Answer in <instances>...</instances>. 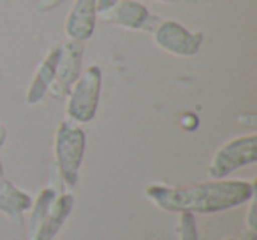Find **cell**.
<instances>
[{
    "mask_svg": "<svg viewBox=\"0 0 257 240\" xmlns=\"http://www.w3.org/2000/svg\"><path fill=\"white\" fill-rule=\"evenodd\" d=\"M55 198H57V194H55V191L51 189V187H46V189H43L39 193L36 203H34L32 215H30V226H29L30 240L34 238L37 229H39L41 224L44 222V219H46L48 212H50V208H51V203L55 201Z\"/></svg>",
    "mask_w": 257,
    "mask_h": 240,
    "instance_id": "12",
    "label": "cell"
},
{
    "mask_svg": "<svg viewBox=\"0 0 257 240\" xmlns=\"http://www.w3.org/2000/svg\"><path fill=\"white\" fill-rule=\"evenodd\" d=\"M224 240H236V238H224Z\"/></svg>",
    "mask_w": 257,
    "mask_h": 240,
    "instance_id": "18",
    "label": "cell"
},
{
    "mask_svg": "<svg viewBox=\"0 0 257 240\" xmlns=\"http://www.w3.org/2000/svg\"><path fill=\"white\" fill-rule=\"evenodd\" d=\"M58 58H60V48H53V50L48 53V57L43 60V64L39 65L36 76L32 79V85H30L29 92H27V101L30 104L39 103L44 97V94L48 92L50 85L53 83L55 71H57Z\"/></svg>",
    "mask_w": 257,
    "mask_h": 240,
    "instance_id": "10",
    "label": "cell"
},
{
    "mask_svg": "<svg viewBox=\"0 0 257 240\" xmlns=\"http://www.w3.org/2000/svg\"><path fill=\"white\" fill-rule=\"evenodd\" d=\"M97 0H76L65 22V34L71 41L88 39L95 29Z\"/></svg>",
    "mask_w": 257,
    "mask_h": 240,
    "instance_id": "8",
    "label": "cell"
},
{
    "mask_svg": "<svg viewBox=\"0 0 257 240\" xmlns=\"http://www.w3.org/2000/svg\"><path fill=\"white\" fill-rule=\"evenodd\" d=\"M32 207V198L20 191L8 180H0V212H4L15 222H22V215Z\"/></svg>",
    "mask_w": 257,
    "mask_h": 240,
    "instance_id": "11",
    "label": "cell"
},
{
    "mask_svg": "<svg viewBox=\"0 0 257 240\" xmlns=\"http://www.w3.org/2000/svg\"><path fill=\"white\" fill-rule=\"evenodd\" d=\"M85 154V133L71 122H62L55 134V157L62 179L67 186H76L78 170Z\"/></svg>",
    "mask_w": 257,
    "mask_h": 240,
    "instance_id": "2",
    "label": "cell"
},
{
    "mask_svg": "<svg viewBox=\"0 0 257 240\" xmlns=\"http://www.w3.org/2000/svg\"><path fill=\"white\" fill-rule=\"evenodd\" d=\"M145 193L162 210L211 214L229 210L252 200L255 193V182L218 179L190 187H168L162 184H152Z\"/></svg>",
    "mask_w": 257,
    "mask_h": 240,
    "instance_id": "1",
    "label": "cell"
},
{
    "mask_svg": "<svg viewBox=\"0 0 257 240\" xmlns=\"http://www.w3.org/2000/svg\"><path fill=\"white\" fill-rule=\"evenodd\" d=\"M255 201L252 198V203L248 207V215H246V228L250 233H255Z\"/></svg>",
    "mask_w": 257,
    "mask_h": 240,
    "instance_id": "14",
    "label": "cell"
},
{
    "mask_svg": "<svg viewBox=\"0 0 257 240\" xmlns=\"http://www.w3.org/2000/svg\"><path fill=\"white\" fill-rule=\"evenodd\" d=\"M4 140H6V131H4V127L0 126V145L4 143Z\"/></svg>",
    "mask_w": 257,
    "mask_h": 240,
    "instance_id": "16",
    "label": "cell"
},
{
    "mask_svg": "<svg viewBox=\"0 0 257 240\" xmlns=\"http://www.w3.org/2000/svg\"><path fill=\"white\" fill-rule=\"evenodd\" d=\"M102 85V72L97 65L88 67L69 89L67 115L79 124L90 122L97 111Z\"/></svg>",
    "mask_w": 257,
    "mask_h": 240,
    "instance_id": "3",
    "label": "cell"
},
{
    "mask_svg": "<svg viewBox=\"0 0 257 240\" xmlns=\"http://www.w3.org/2000/svg\"><path fill=\"white\" fill-rule=\"evenodd\" d=\"M257 161V136L255 134H245L236 136L231 141H225L211 159L208 166V175L218 180L227 177L234 170L241 166L252 165Z\"/></svg>",
    "mask_w": 257,
    "mask_h": 240,
    "instance_id": "4",
    "label": "cell"
},
{
    "mask_svg": "<svg viewBox=\"0 0 257 240\" xmlns=\"http://www.w3.org/2000/svg\"><path fill=\"white\" fill-rule=\"evenodd\" d=\"M154 39L155 44L168 53L178 55V57H190L199 51L203 37L201 34L189 32L178 22L164 20V22H159V25L154 29Z\"/></svg>",
    "mask_w": 257,
    "mask_h": 240,
    "instance_id": "5",
    "label": "cell"
},
{
    "mask_svg": "<svg viewBox=\"0 0 257 240\" xmlns=\"http://www.w3.org/2000/svg\"><path fill=\"white\" fill-rule=\"evenodd\" d=\"M100 15H102V18L106 22L131 30L147 29L148 22L154 20V16L148 13V9L143 4H140L138 0H118L113 8L100 13Z\"/></svg>",
    "mask_w": 257,
    "mask_h": 240,
    "instance_id": "7",
    "label": "cell"
},
{
    "mask_svg": "<svg viewBox=\"0 0 257 240\" xmlns=\"http://www.w3.org/2000/svg\"><path fill=\"white\" fill-rule=\"evenodd\" d=\"M0 175H2V168H0Z\"/></svg>",
    "mask_w": 257,
    "mask_h": 240,
    "instance_id": "19",
    "label": "cell"
},
{
    "mask_svg": "<svg viewBox=\"0 0 257 240\" xmlns=\"http://www.w3.org/2000/svg\"><path fill=\"white\" fill-rule=\"evenodd\" d=\"M83 46L78 41H71L67 46L60 48V58H58L57 71H55L53 83L50 85V92L53 97H64L78 79L79 65H81Z\"/></svg>",
    "mask_w": 257,
    "mask_h": 240,
    "instance_id": "6",
    "label": "cell"
},
{
    "mask_svg": "<svg viewBox=\"0 0 257 240\" xmlns=\"http://www.w3.org/2000/svg\"><path fill=\"white\" fill-rule=\"evenodd\" d=\"M72 207H74L72 194H62L60 198H55L46 219H44V222L37 229V233L34 235L32 240H53L57 231L64 226L65 219L69 217Z\"/></svg>",
    "mask_w": 257,
    "mask_h": 240,
    "instance_id": "9",
    "label": "cell"
},
{
    "mask_svg": "<svg viewBox=\"0 0 257 240\" xmlns=\"http://www.w3.org/2000/svg\"><path fill=\"white\" fill-rule=\"evenodd\" d=\"M157 2H162V4H169V2H175V0H157Z\"/></svg>",
    "mask_w": 257,
    "mask_h": 240,
    "instance_id": "17",
    "label": "cell"
},
{
    "mask_svg": "<svg viewBox=\"0 0 257 240\" xmlns=\"http://www.w3.org/2000/svg\"><path fill=\"white\" fill-rule=\"evenodd\" d=\"M116 2H118V0H99V2H97V13L107 11V9L113 8Z\"/></svg>",
    "mask_w": 257,
    "mask_h": 240,
    "instance_id": "15",
    "label": "cell"
},
{
    "mask_svg": "<svg viewBox=\"0 0 257 240\" xmlns=\"http://www.w3.org/2000/svg\"><path fill=\"white\" fill-rule=\"evenodd\" d=\"M178 235L180 240H199L197 238L196 221H194V215L190 212H180Z\"/></svg>",
    "mask_w": 257,
    "mask_h": 240,
    "instance_id": "13",
    "label": "cell"
}]
</instances>
